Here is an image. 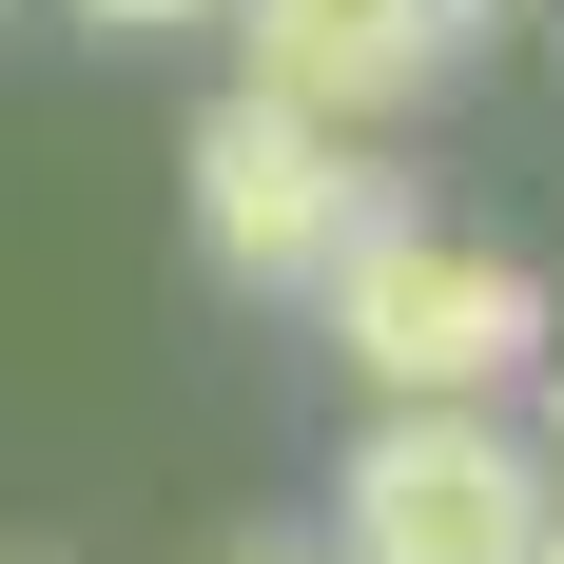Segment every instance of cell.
Listing matches in <instances>:
<instances>
[{
	"instance_id": "1",
	"label": "cell",
	"mask_w": 564,
	"mask_h": 564,
	"mask_svg": "<svg viewBox=\"0 0 564 564\" xmlns=\"http://www.w3.org/2000/svg\"><path fill=\"white\" fill-rule=\"evenodd\" d=\"M312 332L350 350L370 409H507L525 370H545V273L487 253V234H448V215L390 175V195L350 215V253L312 273Z\"/></svg>"
},
{
	"instance_id": "2",
	"label": "cell",
	"mask_w": 564,
	"mask_h": 564,
	"mask_svg": "<svg viewBox=\"0 0 564 564\" xmlns=\"http://www.w3.org/2000/svg\"><path fill=\"white\" fill-rule=\"evenodd\" d=\"M175 195H195V273H215V292H253V312H312V273H332V253H350V215L390 195V156L234 78V98L195 117Z\"/></svg>"
},
{
	"instance_id": "3",
	"label": "cell",
	"mask_w": 564,
	"mask_h": 564,
	"mask_svg": "<svg viewBox=\"0 0 564 564\" xmlns=\"http://www.w3.org/2000/svg\"><path fill=\"white\" fill-rule=\"evenodd\" d=\"M564 507V467L525 448V409H370L332 467V564H525Z\"/></svg>"
},
{
	"instance_id": "4",
	"label": "cell",
	"mask_w": 564,
	"mask_h": 564,
	"mask_svg": "<svg viewBox=\"0 0 564 564\" xmlns=\"http://www.w3.org/2000/svg\"><path fill=\"white\" fill-rule=\"evenodd\" d=\"M215 40H234V78H253V98L332 117V137H390L409 98H448L467 58L507 40V0H234Z\"/></svg>"
},
{
	"instance_id": "5",
	"label": "cell",
	"mask_w": 564,
	"mask_h": 564,
	"mask_svg": "<svg viewBox=\"0 0 564 564\" xmlns=\"http://www.w3.org/2000/svg\"><path fill=\"white\" fill-rule=\"evenodd\" d=\"M58 20H78V40H117V58H137V40H215L234 0H58Z\"/></svg>"
},
{
	"instance_id": "6",
	"label": "cell",
	"mask_w": 564,
	"mask_h": 564,
	"mask_svg": "<svg viewBox=\"0 0 564 564\" xmlns=\"http://www.w3.org/2000/svg\"><path fill=\"white\" fill-rule=\"evenodd\" d=\"M507 409H525V448H545V467H564V350H545V370H525V390H507Z\"/></svg>"
},
{
	"instance_id": "7",
	"label": "cell",
	"mask_w": 564,
	"mask_h": 564,
	"mask_svg": "<svg viewBox=\"0 0 564 564\" xmlns=\"http://www.w3.org/2000/svg\"><path fill=\"white\" fill-rule=\"evenodd\" d=\"M234 564H332V545H234Z\"/></svg>"
},
{
	"instance_id": "8",
	"label": "cell",
	"mask_w": 564,
	"mask_h": 564,
	"mask_svg": "<svg viewBox=\"0 0 564 564\" xmlns=\"http://www.w3.org/2000/svg\"><path fill=\"white\" fill-rule=\"evenodd\" d=\"M525 564H564V507H545V545H525Z\"/></svg>"
}]
</instances>
